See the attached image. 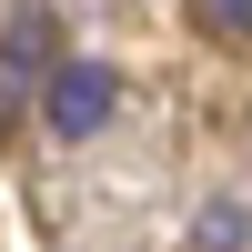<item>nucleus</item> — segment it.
<instances>
[{"mask_svg":"<svg viewBox=\"0 0 252 252\" xmlns=\"http://www.w3.org/2000/svg\"><path fill=\"white\" fill-rule=\"evenodd\" d=\"M31 101H40V121H51V141H91L101 121L121 111V71L111 61H61Z\"/></svg>","mask_w":252,"mask_h":252,"instance_id":"1","label":"nucleus"},{"mask_svg":"<svg viewBox=\"0 0 252 252\" xmlns=\"http://www.w3.org/2000/svg\"><path fill=\"white\" fill-rule=\"evenodd\" d=\"M0 71H20L31 91H40V81L61 71V20L40 10V0H20V10L0 20Z\"/></svg>","mask_w":252,"mask_h":252,"instance_id":"2","label":"nucleus"},{"mask_svg":"<svg viewBox=\"0 0 252 252\" xmlns=\"http://www.w3.org/2000/svg\"><path fill=\"white\" fill-rule=\"evenodd\" d=\"M202 10V31H232V40H252V0H192Z\"/></svg>","mask_w":252,"mask_h":252,"instance_id":"3","label":"nucleus"},{"mask_svg":"<svg viewBox=\"0 0 252 252\" xmlns=\"http://www.w3.org/2000/svg\"><path fill=\"white\" fill-rule=\"evenodd\" d=\"M192 252H242V212H202V232H192Z\"/></svg>","mask_w":252,"mask_h":252,"instance_id":"4","label":"nucleus"}]
</instances>
